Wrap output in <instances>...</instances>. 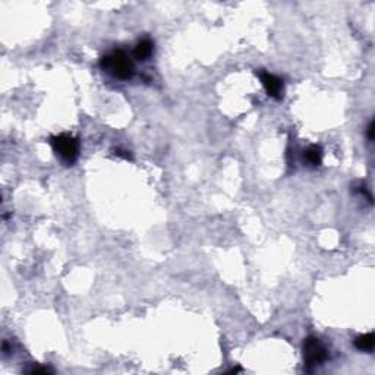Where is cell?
<instances>
[{
	"mask_svg": "<svg viewBox=\"0 0 375 375\" xmlns=\"http://www.w3.org/2000/svg\"><path fill=\"white\" fill-rule=\"evenodd\" d=\"M259 79L262 82L265 91L273 98H281L283 95V81L279 76L269 73V72H259Z\"/></svg>",
	"mask_w": 375,
	"mask_h": 375,
	"instance_id": "4",
	"label": "cell"
},
{
	"mask_svg": "<svg viewBox=\"0 0 375 375\" xmlns=\"http://www.w3.org/2000/svg\"><path fill=\"white\" fill-rule=\"evenodd\" d=\"M305 160L312 166H319L323 160V150L318 145H312L305 151Z\"/></svg>",
	"mask_w": 375,
	"mask_h": 375,
	"instance_id": "7",
	"label": "cell"
},
{
	"mask_svg": "<svg viewBox=\"0 0 375 375\" xmlns=\"http://www.w3.org/2000/svg\"><path fill=\"white\" fill-rule=\"evenodd\" d=\"M100 66L101 69L107 70L110 75L119 79H130L135 73L133 63L123 50H115L110 55L104 56L100 62Z\"/></svg>",
	"mask_w": 375,
	"mask_h": 375,
	"instance_id": "1",
	"label": "cell"
},
{
	"mask_svg": "<svg viewBox=\"0 0 375 375\" xmlns=\"http://www.w3.org/2000/svg\"><path fill=\"white\" fill-rule=\"evenodd\" d=\"M375 344V336L372 333H368V334H363L359 336L358 339L355 340V346L362 352H369L374 349Z\"/></svg>",
	"mask_w": 375,
	"mask_h": 375,
	"instance_id": "6",
	"label": "cell"
},
{
	"mask_svg": "<svg viewBox=\"0 0 375 375\" xmlns=\"http://www.w3.org/2000/svg\"><path fill=\"white\" fill-rule=\"evenodd\" d=\"M304 358L308 368L321 365L327 359V349L316 337H308L304 341Z\"/></svg>",
	"mask_w": 375,
	"mask_h": 375,
	"instance_id": "3",
	"label": "cell"
},
{
	"mask_svg": "<svg viewBox=\"0 0 375 375\" xmlns=\"http://www.w3.org/2000/svg\"><path fill=\"white\" fill-rule=\"evenodd\" d=\"M374 132H375V123L374 122H371L368 129H366V137H368L371 141L374 140Z\"/></svg>",
	"mask_w": 375,
	"mask_h": 375,
	"instance_id": "9",
	"label": "cell"
},
{
	"mask_svg": "<svg viewBox=\"0 0 375 375\" xmlns=\"http://www.w3.org/2000/svg\"><path fill=\"white\" fill-rule=\"evenodd\" d=\"M53 150L65 164H73L79 154V144L73 137L62 133L51 140Z\"/></svg>",
	"mask_w": 375,
	"mask_h": 375,
	"instance_id": "2",
	"label": "cell"
},
{
	"mask_svg": "<svg viewBox=\"0 0 375 375\" xmlns=\"http://www.w3.org/2000/svg\"><path fill=\"white\" fill-rule=\"evenodd\" d=\"M25 371L30 372V374H51L53 372L51 368H48V366H38V365H33L31 368H26Z\"/></svg>",
	"mask_w": 375,
	"mask_h": 375,
	"instance_id": "8",
	"label": "cell"
},
{
	"mask_svg": "<svg viewBox=\"0 0 375 375\" xmlns=\"http://www.w3.org/2000/svg\"><path fill=\"white\" fill-rule=\"evenodd\" d=\"M152 48H154V46H152V43L150 40H147V38L145 40H141L140 43L135 46V48H133V56L138 59V60H141V62H144V60H147L152 55Z\"/></svg>",
	"mask_w": 375,
	"mask_h": 375,
	"instance_id": "5",
	"label": "cell"
}]
</instances>
